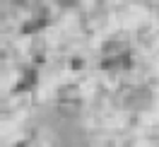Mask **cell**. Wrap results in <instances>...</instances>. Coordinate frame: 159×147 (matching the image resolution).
Here are the masks:
<instances>
[{
  "label": "cell",
  "mask_w": 159,
  "mask_h": 147,
  "mask_svg": "<svg viewBox=\"0 0 159 147\" xmlns=\"http://www.w3.org/2000/svg\"><path fill=\"white\" fill-rule=\"evenodd\" d=\"M34 85H36V72L29 68V70H24V77H22V82H17L15 92H17V94H20V92H29Z\"/></svg>",
  "instance_id": "obj_1"
},
{
  "label": "cell",
  "mask_w": 159,
  "mask_h": 147,
  "mask_svg": "<svg viewBox=\"0 0 159 147\" xmlns=\"http://www.w3.org/2000/svg\"><path fill=\"white\" fill-rule=\"evenodd\" d=\"M70 65H72V68H82V60H80V58H75L72 63H70Z\"/></svg>",
  "instance_id": "obj_3"
},
{
  "label": "cell",
  "mask_w": 159,
  "mask_h": 147,
  "mask_svg": "<svg viewBox=\"0 0 159 147\" xmlns=\"http://www.w3.org/2000/svg\"><path fill=\"white\" fill-rule=\"evenodd\" d=\"M43 27H46V17H36V20H31V22H27V24H24V27H22V31H24V34H31V31H39V29H43Z\"/></svg>",
  "instance_id": "obj_2"
}]
</instances>
